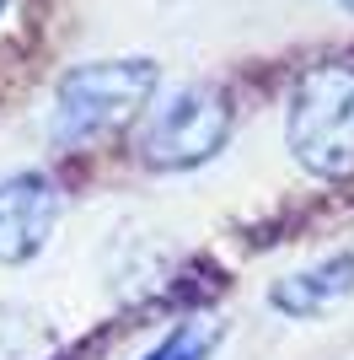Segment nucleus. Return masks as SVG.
Masks as SVG:
<instances>
[{
  "label": "nucleus",
  "mask_w": 354,
  "mask_h": 360,
  "mask_svg": "<svg viewBox=\"0 0 354 360\" xmlns=\"http://www.w3.org/2000/svg\"><path fill=\"white\" fill-rule=\"evenodd\" d=\"M284 140L311 178L354 172V65H311L290 91Z\"/></svg>",
  "instance_id": "obj_1"
},
{
  "label": "nucleus",
  "mask_w": 354,
  "mask_h": 360,
  "mask_svg": "<svg viewBox=\"0 0 354 360\" xmlns=\"http://www.w3.org/2000/svg\"><path fill=\"white\" fill-rule=\"evenodd\" d=\"M156 91V65L150 60H91L75 65L54 91V146H86L140 113Z\"/></svg>",
  "instance_id": "obj_2"
},
{
  "label": "nucleus",
  "mask_w": 354,
  "mask_h": 360,
  "mask_svg": "<svg viewBox=\"0 0 354 360\" xmlns=\"http://www.w3.org/2000/svg\"><path fill=\"white\" fill-rule=\"evenodd\" d=\"M231 135V103L221 86L209 81H188V86L166 91L162 103L140 124V162L162 167V172H183V167L209 162Z\"/></svg>",
  "instance_id": "obj_3"
},
{
  "label": "nucleus",
  "mask_w": 354,
  "mask_h": 360,
  "mask_svg": "<svg viewBox=\"0 0 354 360\" xmlns=\"http://www.w3.org/2000/svg\"><path fill=\"white\" fill-rule=\"evenodd\" d=\"M59 221V194L44 172H16L0 183V264H27Z\"/></svg>",
  "instance_id": "obj_4"
},
{
  "label": "nucleus",
  "mask_w": 354,
  "mask_h": 360,
  "mask_svg": "<svg viewBox=\"0 0 354 360\" xmlns=\"http://www.w3.org/2000/svg\"><path fill=\"white\" fill-rule=\"evenodd\" d=\"M343 296H354V253H327L311 269H295L284 280H274L268 301L284 317H322L327 307H339Z\"/></svg>",
  "instance_id": "obj_5"
},
{
  "label": "nucleus",
  "mask_w": 354,
  "mask_h": 360,
  "mask_svg": "<svg viewBox=\"0 0 354 360\" xmlns=\"http://www.w3.org/2000/svg\"><path fill=\"white\" fill-rule=\"evenodd\" d=\"M221 339H225V323H215V317H193V323H177L145 360H209L215 349H221Z\"/></svg>",
  "instance_id": "obj_6"
},
{
  "label": "nucleus",
  "mask_w": 354,
  "mask_h": 360,
  "mask_svg": "<svg viewBox=\"0 0 354 360\" xmlns=\"http://www.w3.org/2000/svg\"><path fill=\"white\" fill-rule=\"evenodd\" d=\"M339 6H343V11H354V0H339Z\"/></svg>",
  "instance_id": "obj_7"
},
{
  "label": "nucleus",
  "mask_w": 354,
  "mask_h": 360,
  "mask_svg": "<svg viewBox=\"0 0 354 360\" xmlns=\"http://www.w3.org/2000/svg\"><path fill=\"white\" fill-rule=\"evenodd\" d=\"M6 6H11V0H0V11H6Z\"/></svg>",
  "instance_id": "obj_8"
}]
</instances>
